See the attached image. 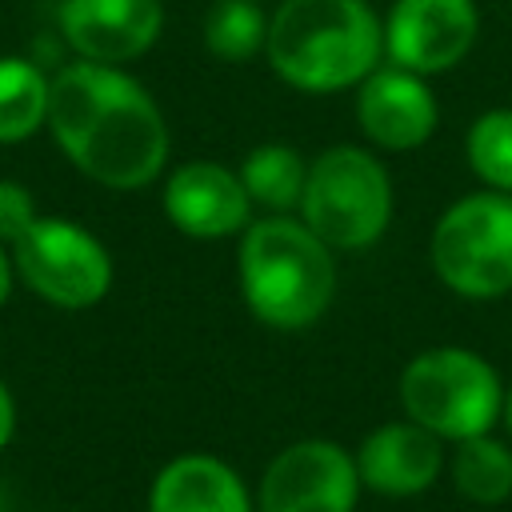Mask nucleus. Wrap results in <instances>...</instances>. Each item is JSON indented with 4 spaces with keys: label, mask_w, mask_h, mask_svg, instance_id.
Listing matches in <instances>:
<instances>
[{
    "label": "nucleus",
    "mask_w": 512,
    "mask_h": 512,
    "mask_svg": "<svg viewBox=\"0 0 512 512\" xmlns=\"http://www.w3.org/2000/svg\"><path fill=\"white\" fill-rule=\"evenodd\" d=\"M48 128L88 180L116 192L148 188L172 148L152 92L124 68L96 60H72L52 76Z\"/></svg>",
    "instance_id": "obj_1"
},
{
    "label": "nucleus",
    "mask_w": 512,
    "mask_h": 512,
    "mask_svg": "<svg viewBox=\"0 0 512 512\" xmlns=\"http://www.w3.org/2000/svg\"><path fill=\"white\" fill-rule=\"evenodd\" d=\"M264 60L304 96L348 92L384 64V16L368 0H280Z\"/></svg>",
    "instance_id": "obj_2"
},
{
    "label": "nucleus",
    "mask_w": 512,
    "mask_h": 512,
    "mask_svg": "<svg viewBox=\"0 0 512 512\" xmlns=\"http://www.w3.org/2000/svg\"><path fill=\"white\" fill-rule=\"evenodd\" d=\"M240 300L264 328L304 332L336 296V252L292 212H260L236 248Z\"/></svg>",
    "instance_id": "obj_3"
},
{
    "label": "nucleus",
    "mask_w": 512,
    "mask_h": 512,
    "mask_svg": "<svg viewBox=\"0 0 512 512\" xmlns=\"http://www.w3.org/2000/svg\"><path fill=\"white\" fill-rule=\"evenodd\" d=\"M392 176L376 148L332 144L308 160V180L300 196V220L332 252H364L392 224Z\"/></svg>",
    "instance_id": "obj_4"
},
{
    "label": "nucleus",
    "mask_w": 512,
    "mask_h": 512,
    "mask_svg": "<svg viewBox=\"0 0 512 512\" xmlns=\"http://www.w3.org/2000/svg\"><path fill=\"white\" fill-rule=\"evenodd\" d=\"M400 408L408 420L436 432L444 444L492 432L504 408V380L488 356L464 344L416 352L400 372Z\"/></svg>",
    "instance_id": "obj_5"
},
{
    "label": "nucleus",
    "mask_w": 512,
    "mask_h": 512,
    "mask_svg": "<svg viewBox=\"0 0 512 512\" xmlns=\"http://www.w3.org/2000/svg\"><path fill=\"white\" fill-rule=\"evenodd\" d=\"M436 280L464 300H500L512 292V196L476 188L452 200L428 236Z\"/></svg>",
    "instance_id": "obj_6"
},
{
    "label": "nucleus",
    "mask_w": 512,
    "mask_h": 512,
    "mask_svg": "<svg viewBox=\"0 0 512 512\" xmlns=\"http://www.w3.org/2000/svg\"><path fill=\"white\" fill-rule=\"evenodd\" d=\"M16 276L48 304L80 312L108 296L112 256L96 232L64 216H40L12 244Z\"/></svg>",
    "instance_id": "obj_7"
},
{
    "label": "nucleus",
    "mask_w": 512,
    "mask_h": 512,
    "mask_svg": "<svg viewBox=\"0 0 512 512\" xmlns=\"http://www.w3.org/2000/svg\"><path fill=\"white\" fill-rule=\"evenodd\" d=\"M360 492L356 456L336 440L308 436L264 464L256 512H356Z\"/></svg>",
    "instance_id": "obj_8"
},
{
    "label": "nucleus",
    "mask_w": 512,
    "mask_h": 512,
    "mask_svg": "<svg viewBox=\"0 0 512 512\" xmlns=\"http://www.w3.org/2000/svg\"><path fill=\"white\" fill-rule=\"evenodd\" d=\"M480 36L476 0H392L384 12V60L420 76L456 68Z\"/></svg>",
    "instance_id": "obj_9"
},
{
    "label": "nucleus",
    "mask_w": 512,
    "mask_h": 512,
    "mask_svg": "<svg viewBox=\"0 0 512 512\" xmlns=\"http://www.w3.org/2000/svg\"><path fill=\"white\" fill-rule=\"evenodd\" d=\"M356 124L376 152H412L424 148L440 124V100L428 76L400 64L372 68L356 88Z\"/></svg>",
    "instance_id": "obj_10"
},
{
    "label": "nucleus",
    "mask_w": 512,
    "mask_h": 512,
    "mask_svg": "<svg viewBox=\"0 0 512 512\" xmlns=\"http://www.w3.org/2000/svg\"><path fill=\"white\" fill-rule=\"evenodd\" d=\"M160 204H164L168 224L192 240L240 236L256 216V204L240 172L220 160H188L172 168L164 176Z\"/></svg>",
    "instance_id": "obj_11"
},
{
    "label": "nucleus",
    "mask_w": 512,
    "mask_h": 512,
    "mask_svg": "<svg viewBox=\"0 0 512 512\" xmlns=\"http://www.w3.org/2000/svg\"><path fill=\"white\" fill-rule=\"evenodd\" d=\"M164 28V0H64L60 36L76 60L132 64L140 60Z\"/></svg>",
    "instance_id": "obj_12"
},
{
    "label": "nucleus",
    "mask_w": 512,
    "mask_h": 512,
    "mask_svg": "<svg viewBox=\"0 0 512 512\" xmlns=\"http://www.w3.org/2000/svg\"><path fill=\"white\" fill-rule=\"evenodd\" d=\"M352 456H356L360 484L388 500H408L428 492L448 468L444 440L408 416L376 424Z\"/></svg>",
    "instance_id": "obj_13"
},
{
    "label": "nucleus",
    "mask_w": 512,
    "mask_h": 512,
    "mask_svg": "<svg viewBox=\"0 0 512 512\" xmlns=\"http://www.w3.org/2000/svg\"><path fill=\"white\" fill-rule=\"evenodd\" d=\"M148 512H256V496L224 456L180 452L152 476Z\"/></svg>",
    "instance_id": "obj_14"
},
{
    "label": "nucleus",
    "mask_w": 512,
    "mask_h": 512,
    "mask_svg": "<svg viewBox=\"0 0 512 512\" xmlns=\"http://www.w3.org/2000/svg\"><path fill=\"white\" fill-rule=\"evenodd\" d=\"M448 476L460 500L496 508L512 500V444L500 440L496 432H480L468 440L452 444L448 456Z\"/></svg>",
    "instance_id": "obj_15"
},
{
    "label": "nucleus",
    "mask_w": 512,
    "mask_h": 512,
    "mask_svg": "<svg viewBox=\"0 0 512 512\" xmlns=\"http://www.w3.org/2000/svg\"><path fill=\"white\" fill-rule=\"evenodd\" d=\"M236 172H240L256 212H292V208H300L304 180H308V160L292 144H280V140L256 144L252 152H244Z\"/></svg>",
    "instance_id": "obj_16"
},
{
    "label": "nucleus",
    "mask_w": 512,
    "mask_h": 512,
    "mask_svg": "<svg viewBox=\"0 0 512 512\" xmlns=\"http://www.w3.org/2000/svg\"><path fill=\"white\" fill-rule=\"evenodd\" d=\"M52 80L24 56H0V144L28 140L48 124Z\"/></svg>",
    "instance_id": "obj_17"
},
{
    "label": "nucleus",
    "mask_w": 512,
    "mask_h": 512,
    "mask_svg": "<svg viewBox=\"0 0 512 512\" xmlns=\"http://www.w3.org/2000/svg\"><path fill=\"white\" fill-rule=\"evenodd\" d=\"M204 48L224 64H248L264 56L268 12L260 0H212L204 12Z\"/></svg>",
    "instance_id": "obj_18"
},
{
    "label": "nucleus",
    "mask_w": 512,
    "mask_h": 512,
    "mask_svg": "<svg viewBox=\"0 0 512 512\" xmlns=\"http://www.w3.org/2000/svg\"><path fill=\"white\" fill-rule=\"evenodd\" d=\"M464 160L484 188L512 196V108H488L468 124Z\"/></svg>",
    "instance_id": "obj_19"
},
{
    "label": "nucleus",
    "mask_w": 512,
    "mask_h": 512,
    "mask_svg": "<svg viewBox=\"0 0 512 512\" xmlns=\"http://www.w3.org/2000/svg\"><path fill=\"white\" fill-rule=\"evenodd\" d=\"M36 220H40L36 196L16 180H0V244L12 248Z\"/></svg>",
    "instance_id": "obj_20"
},
{
    "label": "nucleus",
    "mask_w": 512,
    "mask_h": 512,
    "mask_svg": "<svg viewBox=\"0 0 512 512\" xmlns=\"http://www.w3.org/2000/svg\"><path fill=\"white\" fill-rule=\"evenodd\" d=\"M12 436H16V400H12L8 384L0 380V452L12 444Z\"/></svg>",
    "instance_id": "obj_21"
},
{
    "label": "nucleus",
    "mask_w": 512,
    "mask_h": 512,
    "mask_svg": "<svg viewBox=\"0 0 512 512\" xmlns=\"http://www.w3.org/2000/svg\"><path fill=\"white\" fill-rule=\"evenodd\" d=\"M12 276H16V264H12L8 248L0 244V304H4V300H8V292H12Z\"/></svg>",
    "instance_id": "obj_22"
},
{
    "label": "nucleus",
    "mask_w": 512,
    "mask_h": 512,
    "mask_svg": "<svg viewBox=\"0 0 512 512\" xmlns=\"http://www.w3.org/2000/svg\"><path fill=\"white\" fill-rule=\"evenodd\" d=\"M500 424H504V432H508V440H512V384H504V408H500Z\"/></svg>",
    "instance_id": "obj_23"
}]
</instances>
